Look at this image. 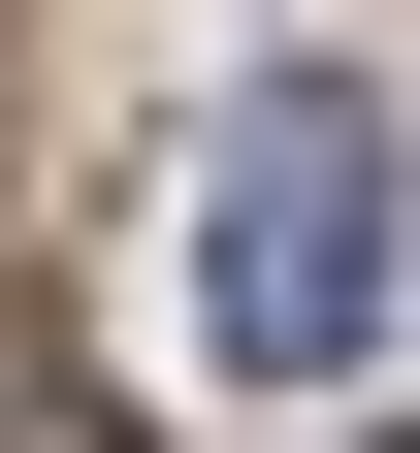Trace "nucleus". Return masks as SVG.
Returning a JSON list of instances; mask_svg holds the SVG:
<instances>
[{
    "label": "nucleus",
    "instance_id": "1",
    "mask_svg": "<svg viewBox=\"0 0 420 453\" xmlns=\"http://www.w3.org/2000/svg\"><path fill=\"white\" fill-rule=\"evenodd\" d=\"M195 324H226V388H355L388 357V97H226V162H195Z\"/></svg>",
    "mask_w": 420,
    "mask_h": 453
}]
</instances>
